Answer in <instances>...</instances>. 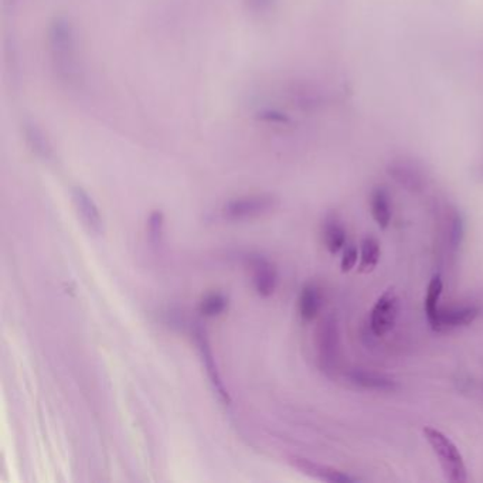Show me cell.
Segmentation results:
<instances>
[{
  "label": "cell",
  "mask_w": 483,
  "mask_h": 483,
  "mask_svg": "<svg viewBox=\"0 0 483 483\" xmlns=\"http://www.w3.org/2000/svg\"><path fill=\"white\" fill-rule=\"evenodd\" d=\"M26 135L27 141L30 142L33 150H36L40 156H49L50 149L49 147H47L46 139L43 137L42 132H40L34 125H27Z\"/></svg>",
  "instance_id": "18"
},
{
  "label": "cell",
  "mask_w": 483,
  "mask_h": 483,
  "mask_svg": "<svg viewBox=\"0 0 483 483\" xmlns=\"http://www.w3.org/2000/svg\"><path fill=\"white\" fill-rule=\"evenodd\" d=\"M370 210H372L373 219L380 229H387L392 223L393 207L389 193L384 187H375L373 190L372 197H370Z\"/></svg>",
  "instance_id": "12"
},
{
  "label": "cell",
  "mask_w": 483,
  "mask_h": 483,
  "mask_svg": "<svg viewBox=\"0 0 483 483\" xmlns=\"http://www.w3.org/2000/svg\"><path fill=\"white\" fill-rule=\"evenodd\" d=\"M442 291H444V284H442L441 275L435 274L428 284L427 295H425L424 310L427 319H430L440 308Z\"/></svg>",
  "instance_id": "16"
},
{
  "label": "cell",
  "mask_w": 483,
  "mask_h": 483,
  "mask_svg": "<svg viewBox=\"0 0 483 483\" xmlns=\"http://www.w3.org/2000/svg\"><path fill=\"white\" fill-rule=\"evenodd\" d=\"M250 268L252 271L255 291L260 297H271L277 289L278 274L274 265L264 257H251L249 260Z\"/></svg>",
  "instance_id": "7"
},
{
  "label": "cell",
  "mask_w": 483,
  "mask_h": 483,
  "mask_svg": "<svg viewBox=\"0 0 483 483\" xmlns=\"http://www.w3.org/2000/svg\"><path fill=\"white\" fill-rule=\"evenodd\" d=\"M322 239L330 254H337L340 250L346 247V230L336 216H330L325 220Z\"/></svg>",
  "instance_id": "13"
},
{
  "label": "cell",
  "mask_w": 483,
  "mask_h": 483,
  "mask_svg": "<svg viewBox=\"0 0 483 483\" xmlns=\"http://www.w3.org/2000/svg\"><path fill=\"white\" fill-rule=\"evenodd\" d=\"M450 242L454 249H457L458 244L460 242V237H462V223H460L459 216L454 214L452 219L450 220Z\"/></svg>",
  "instance_id": "21"
},
{
  "label": "cell",
  "mask_w": 483,
  "mask_h": 483,
  "mask_svg": "<svg viewBox=\"0 0 483 483\" xmlns=\"http://www.w3.org/2000/svg\"><path fill=\"white\" fill-rule=\"evenodd\" d=\"M479 317V309L470 305L462 307L438 308L437 312L428 320V324L437 332L458 329L474 324Z\"/></svg>",
  "instance_id": "6"
},
{
  "label": "cell",
  "mask_w": 483,
  "mask_h": 483,
  "mask_svg": "<svg viewBox=\"0 0 483 483\" xmlns=\"http://www.w3.org/2000/svg\"><path fill=\"white\" fill-rule=\"evenodd\" d=\"M360 260L359 251H357L355 245H346L343 249L342 260H340V268L342 272H350L353 268L356 267L357 261Z\"/></svg>",
  "instance_id": "20"
},
{
  "label": "cell",
  "mask_w": 483,
  "mask_h": 483,
  "mask_svg": "<svg viewBox=\"0 0 483 483\" xmlns=\"http://www.w3.org/2000/svg\"><path fill=\"white\" fill-rule=\"evenodd\" d=\"M317 349L322 370L327 373L335 372L340 353L339 327L335 317H327L317 327Z\"/></svg>",
  "instance_id": "2"
},
{
  "label": "cell",
  "mask_w": 483,
  "mask_h": 483,
  "mask_svg": "<svg viewBox=\"0 0 483 483\" xmlns=\"http://www.w3.org/2000/svg\"><path fill=\"white\" fill-rule=\"evenodd\" d=\"M275 200L271 196H247L232 200L223 207V219L229 222H244L264 216L274 209Z\"/></svg>",
  "instance_id": "4"
},
{
  "label": "cell",
  "mask_w": 483,
  "mask_h": 483,
  "mask_svg": "<svg viewBox=\"0 0 483 483\" xmlns=\"http://www.w3.org/2000/svg\"><path fill=\"white\" fill-rule=\"evenodd\" d=\"M324 307V295L320 288L315 284H308L302 288L298 299V312L304 322H312L317 319L320 309Z\"/></svg>",
  "instance_id": "11"
},
{
  "label": "cell",
  "mask_w": 483,
  "mask_h": 483,
  "mask_svg": "<svg viewBox=\"0 0 483 483\" xmlns=\"http://www.w3.org/2000/svg\"><path fill=\"white\" fill-rule=\"evenodd\" d=\"M227 307H229V299L225 298V295L213 292L200 302L199 310L200 314L204 315V317H216L222 315Z\"/></svg>",
  "instance_id": "17"
},
{
  "label": "cell",
  "mask_w": 483,
  "mask_h": 483,
  "mask_svg": "<svg viewBox=\"0 0 483 483\" xmlns=\"http://www.w3.org/2000/svg\"><path fill=\"white\" fill-rule=\"evenodd\" d=\"M399 297L393 289L385 291L377 299L370 314V329L375 336H384L394 327L399 317Z\"/></svg>",
  "instance_id": "5"
},
{
  "label": "cell",
  "mask_w": 483,
  "mask_h": 483,
  "mask_svg": "<svg viewBox=\"0 0 483 483\" xmlns=\"http://www.w3.org/2000/svg\"><path fill=\"white\" fill-rule=\"evenodd\" d=\"M194 340H196L200 359H202L203 367L206 370L207 377H209L213 390L216 393L220 402H222L223 404L227 405V407H230V405H232V397H230L229 392L225 390L222 374H220L219 367H217L216 359H214L212 346H210L206 330L203 329L200 325H197V327H194Z\"/></svg>",
  "instance_id": "3"
},
{
  "label": "cell",
  "mask_w": 483,
  "mask_h": 483,
  "mask_svg": "<svg viewBox=\"0 0 483 483\" xmlns=\"http://www.w3.org/2000/svg\"><path fill=\"white\" fill-rule=\"evenodd\" d=\"M390 175H393V177L402 186H404L405 189L412 190V192L414 190H421V187L424 186V177L420 174V170L415 169L412 165L404 164V162L393 165L392 169H390Z\"/></svg>",
  "instance_id": "14"
},
{
  "label": "cell",
  "mask_w": 483,
  "mask_h": 483,
  "mask_svg": "<svg viewBox=\"0 0 483 483\" xmlns=\"http://www.w3.org/2000/svg\"><path fill=\"white\" fill-rule=\"evenodd\" d=\"M72 200H74L75 207L79 210V214L81 216L82 222L89 227L90 232H101V213H99V207L95 204L94 200L89 196V193L82 190L81 187H75L72 190Z\"/></svg>",
  "instance_id": "10"
},
{
  "label": "cell",
  "mask_w": 483,
  "mask_h": 483,
  "mask_svg": "<svg viewBox=\"0 0 483 483\" xmlns=\"http://www.w3.org/2000/svg\"><path fill=\"white\" fill-rule=\"evenodd\" d=\"M150 242L155 245L160 244L162 235H164L165 216L162 212H154L150 214L149 223Z\"/></svg>",
  "instance_id": "19"
},
{
  "label": "cell",
  "mask_w": 483,
  "mask_h": 483,
  "mask_svg": "<svg viewBox=\"0 0 483 483\" xmlns=\"http://www.w3.org/2000/svg\"><path fill=\"white\" fill-rule=\"evenodd\" d=\"M292 465L298 469L302 470L304 474L309 477L317 478V479L324 480V482L330 483H353L356 482V478L350 477V475L343 474L342 470L335 469V468L327 467V465L317 464L312 460L305 459V458L294 457L291 459Z\"/></svg>",
  "instance_id": "8"
},
{
  "label": "cell",
  "mask_w": 483,
  "mask_h": 483,
  "mask_svg": "<svg viewBox=\"0 0 483 483\" xmlns=\"http://www.w3.org/2000/svg\"><path fill=\"white\" fill-rule=\"evenodd\" d=\"M380 242L374 237H365L360 244L359 272L369 274L380 261Z\"/></svg>",
  "instance_id": "15"
},
{
  "label": "cell",
  "mask_w": 483,
  "mask_h": 483,
  "mask_svg": "<svg viewBox=\"0 0 483 483\" xmlns=\"http://www.w3.org/2000/svg\"><path fill=\"white\" fill-rule=\"evenodd\" d=\"M424 437L437 455L447 480L454 483L467 482V465L457 445L437 428L425 427Z\"/></svg>",
  "instance_id": "1"
},
{
  "label": "cell",
  "mask_w": 483,
  "mask_h": 483,
  "mask_svg": "<svg viewBox=\"0 0 483 483\" xmlns=\"http://www.w3.org/2000/svg\"><path fill=\"white\" fill-rule=\"evenodd\" d=\"M350 383L357 385L360 389L372 390V392H394L397 390V382L382 374V373L370 372V370L355 369L347 373Z\"/></svg>",
  "instance_id": "9"
}]
</instances>
